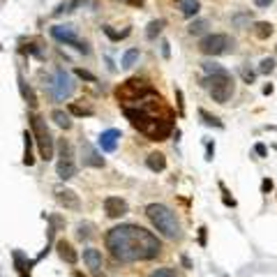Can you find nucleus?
<instances>
[{
  "label": "nucleus",
  "instance_id": "44",
  "mask_svg": "<svg viewBox=\"0 0 277 277\" xmlns=\"http://www.w3.org/2000/svg\"><path fill=\"white\" fill-rule=\"evenodd\" d=\"M257 2V7H268V5H273V0H254Z\"/></svg>",
  "mask_w": 277,
  "mask_h": 277
},
{
  "label": "nucleus",
  "instance_id": "25",
  "mask_svg": "<svg viewBox=\"0 0 277 277\" xmlns=\"http://www.w3.org/2000/svg\"><path fill=\"white\" fill-rule=\"evenodd\" d=\"M199 9H201V5H199V0H180V14L183 16H196L199 14Z\"/></svg>",
  "mask_w": 277,
  "mask_h": 277
},
{
  "label": "nucleus",
  "instance_id": "21",
  "mask_svg": "<svg viewBox=\"0 0 277 277\" xmlns=\"http://www.w3.org/2000/svg\"><path fill=\"white\" fill-rule=\"evenodd\" d=\"M139 58H141V51H139V49H127V51L122 54L120 67L122 69H132L136 62H139Z\"/></svg>",
  "mask_w": 277,
  "mask_h": 277
},
{
  "label": "nucleus",
  "instance_id": "14",
  "mask_svg": "<svg viewBox=\"0 0 277 277\" xmlns=\"http://www.w3.org/2000/svg\"><path fill=\"white\" fill-rule=\"evenodd\" d=\"M120 129H115V127H111V129H104L100 134V139H97V146H100L104 153H113L115 148H118V141H120Z\"/></svg>",
  "mask_w": 277,
  "mask_h": 277
},
{
  "label": "nucleus",
  "instance_id": "50",
  "mask_svg": "<svg viewBox=\"0 0 277 277\" xmlns=\"http://www.w3.org/2000/svg\"><path fill=\"white\" fill-rule=\"evenodd\" d=\"M0 49H2V47H0Z\"/></svg>",
  "mask_w": 277,
  "mask_h": 277
},
{
  "label": "nucleus",
  "instance_id": "11",
  "mask_svg": "<svg viewBox=\"0 0 277 277\" xmlns=\"http://www.w3.org/2000/svg\"><path fill=\"white\" fill-rule=\"evenodd\" d=\"M81 162L83 166H93V169H104V164H107L90 141H81Z\"/></svg>",
  "mask_w": 277,
  "mask_h": 277
},
{
  "label": "nucleus",
  "instance_id": "32",
  "mask_svg": "<svg viewBox=\"0 0 277 277\" xmlns=\"http://www.w3.org/2000/svg\"><path fill=\"white\" fill-rule=\"evenodd\" d=\"M69 113L79 115V118H90L95 111H93V109H86V107H79V104H69Z\"/></svg>",
  "mask_w": 277,
  "mask_h": 277
},
{
  "label": "nucleus",
  "instance_id": "15",
  "mask_svg": "<svg viewBox=\"0 0 277 277\" xmlns=\"http://www.w3.org/2000/svg\"><path fill=\"white\" fill-rule=\"evenodd\" d=\"M12 261H14V268H16L19 277H33L30 275V268L35 266V259H28L21 250H12Z\"/></svg>",
  "mask_w": 277,
  "mask_h": 277
},
{
  "label": "nucleus",
  "instance_id": "26",
  "mask_svg": "<svg viewBox=\"0 0 277 277\" xmlns=\"http://www.w3.org/2000/svg\"><path fill=\"white\" fill-rule=\"evenodd\" d=\"M83 0H67V2H60V5L54 9V16H62V14L74 12V7H81Z\"/></svg>",
  "mask_w": 277,
  "mask_h": 277
},
{
  "label": "nucleus",
  "instance_id": "12",
  "mask_svg": "<svg viewBox=\"0 0 277 277\" xmlns=\"http://www.w3.org/2000/svg\"><path fill=\"white\" fill-rule=\"evenodd\" d=\"M104 213H107V217H111V220H118V217L127 215L129 206L125 199H120V196H107V199H104Z\"/></svg>",
  "mask_w": 277,
  "mask_h": 277
},
{
  "label": "nucleus",
  "instance_id": "45",
  "mask_svg": "<svg viewBox=\"0 0 277 277\" xmlns=\"http://www.w3.org/2000/svg\"><path fill=\"white\" fill-rule=\"evenodd\" d=\"M127 5H132V7H143V0H127Z\"/></svg>",
  "mask_w": 277,
  "mask_h": 277
},
{
  "label": "nucleus",
  "instance_id": "17",
  "mask_svg": "<svg viewBox=\"0 0 277 277\" xmlns=\"http://www.w3.org/2000/svg\"><path fill=\"white\" fill-rule=\"evenodd\" d=\"M16 81H19V93H21V97H23V100H26L28 104H30V107L35 109L37 104H40V102H37V95H35V90L30 88V86H28L26 76L19 74V76H16Z\"/></svg>",
  "mask_w": 277,
  "mask_h": 277
},
{
  "label": "nucleus",
  "instance_id": "19",
  "mask_svg": "<svg viewBox=\"0 0 277 277\" xmlns=\"http://www.w3.org/2000/svg\"><path fill=\"white\" fill-rule=\"evenodd\" d=\"M33 143H35V136L33 132H23V164L26 166H33L35 164V155H33Z\"/></svg>",
  "mask_w": 277,
  "mask_h": 277
},
{
  "label": "nucleus",
  "instance_id": "37",
  "mask_svg": "<svg viewBox=\"0 0 277 277\" xmlns=\"http://www.w3.org/2000/svg\"><path fill=\"white\" fill-rule=\"evenodd\" d=\"M74 72H76V76H79V79H86V81H90V83L97 81V79H95V74H90V72H86V69H81V67H76Z\"/></svg>",
  "mask_w": 277,
  "mask_h": 277
},
{
  "label": "nucleus",
  "instance_id": "16",
  "mask_svg": "<svg viewBox=\"0 0 277 277\" xmlns=\"http://www.w3.org/2000/svg\"><path fill=\"white\" fill-rule=\"evenodd\" d=\"M55 250H58V254H60V259L65 264L74 266L76 261H79V254H76V250L67 243V240H58V243H55Z\"/></svg>",
  "mask_w": 277,
  "mask_h": 277
},
{
  "label": "nucleus",
  "instance_id": "22",
  "mask_svg": "<svg viewBox=\"0 0 277 277\" xmlns=\"http://www.w3.org/2000/svg\"><path fill=\"white\" fill-rule=\"evenodd\" d=\"M95 231H97V226H95L93 222L76 224V238H79V240H90V238H95Z\"/></svg>",
  "mask_w": 277,
  "mask_h": 277
},
{
  "label": "nucleus",
  "instance_id": "24",
  "mask_svg": "<svg viewBox=\"0 0 277 277\" xmlns=\"http://www.w3.org/2000/svg\"><path fill=\"white\" fill-rule=\"evenodd\" d=\"M51 120H54L60 129H69V127H72V118H69V113L60 111V109H54V111H51Z\"/></svg>",
  "mask_w": 277,
  "mask_h": 277
},
{
  "label": "nucleus",
  "instance_id": "2",
  "mask_svg": "<svg viewBox=\"0 0 277 277\" xmlns=\"http://www.w3.org/2000/svg\"><path fill=\"white\" fill-rule=\"evenodd\" d=\"M122 113L129 120V125L139 129L143 136H148L150 141L169 139V134L173 132V125H176L173 111L164 104V100L155 90L146 95L143 100H139L136 104L122 107Z\"/></svg>",
  "mask_w": 277,
  "mask_h": 277
},
{
  "label": "nucleus",
  "instance_id": "39",
  "mask_svg": "<svg viewBox=\"0 0 277 277\" xmlns=\"http://www.w3.org/2000/svg\"><path fill=\"white\" fill-rule=\"evenodd\" d=\"M213 155H215V143L213 141H206V160H213Z\"/></svg>",
  "mask_w": 277,
  "mask_h": 277
},
{
  "label": "nucleus",
  "instance_id": "4",
  "mask_svg": "<svg viewBox=\"0 0 277 277\" xmlns=\"http://www.w3.org/2000/svg\"><path fill=\"white\" fill-rule=\"evenodd\" d=\"M28 122H30V132L35 136V143H37V150H40V157L44 162L54 160V134L49 129L47 120L42 118L40 113H30L28 115Z\"/></svg>",
  "mask_w": 277,
  "mask_h": 277
},
{
  "label": "nucleus",
  "instance_id": "6",
  "mask_svg": "<svg viewBox=\"0 0 277 277\" xmlns=\"http://www.w3.org/2000/svg\"><path fill=\"white\" fill-rule=\"evenodd\" d=\"M201 86H206V88L210 90V95H213V100H215L217 104H226V102L231 100L233 90H236L233 79L229 76V72H226V74H210V76H206V79L201 81Z\"/></svg>",
  "mask_w": 277,
  "mask_h": 277
},
{
  "label": "nucleus",
  "instance_id": "9",
  "mask_svg": "<svg viewBox=\"0 0 277 277\" xmlns=\"http://www.w3.org/2000/svg\"><path fill=\"white\" fill-rule=\"evenodd\" d=\"M49 90H51V95H54V100L62 102V100H69V97L74 95L76 83H74V79H72V74H69L67 69L58 67L55 69V74H54V79L49 81Z\"/></svg>",
  "mask_w": 277,
  "mask_h": 277
},
{
  "label": "nucleus",
  "instance_id": "46",
  "mask_svg": "<svg viewBox=\"0 0 277 277\" xmlns=\"http://www.w3.org/2000/svg\"><path fill=\"white\" fill-rule=\"evenodd\" d=\"M180 261H183V266H185V268H187V271H189V268H192V261H189L187 257H180Z\"/></svg>",
  "mask_w": 277,
  "mask_h": 277
},
{
  "label": "nucleus",
  "instance_id": "43",
  "mask_svg": "<svg viewBox=\"0 0 277 277\" xmlns=\"http://www.w3.org/2000/svg\"><path fill=\"white\" fill-rule=\"evenodd\" d=\"M199 243L206 245V226H201V229H199Z\"/></svg>",
  "mask_w": 277,
  "mask_h": 277
},
{
  "label": "nucleus",
  "instance_id": "1",
  "mask_svg": "<svg viewBox=\"0 0 277 277\" xmlns=\"http://www.w3.org/2000/svg\"><path fill=\"white\" fill-rule=\"evenodd\" d=\"M109 254L118 264H136V261H153L162 254V243L148 229L139 224H118L104 236Z\"/></svg>",
  "mask_w": 277,
  "mask_h": 277
},
{
  "label": "nucleus",
  "instance_id": "41",
  "mask_svg": "<svg viewBox=\"0 0 277 277\" xmlns=\"http://www.w3.org/2000/svg\"><path fill=\"white\" fill-rule=\"evenodd\" d=\"M254 150H257V155H259V157H266V155H268V150H266L264 143H257V146H254Z\"/></svg>",
  "mask_w": 277,
  "mask_h": 277
},
{
  "label": "nucleus",
  "instance_id": "20",
  "mask_svg": "<svg viewBox=\"0 0 277 277\" xmlns=\"http://www.w3.org/2000/svg\"><path fill=\"white\" fill-rule=\"evenodd\" d=\"M146 166H148L153 173H160V171L166 169V157H164L162 153H150V155L146 157Z\"/></svg>",
  "mask_w": 277,
  "mask_h": 277
},
{
  "label": "nucleus",
  "instance_id": "36",
  "mask_svg": "<svg viewBox=\"0 0 277 277\" xmlns=\"http://www.w3.org/2000/svg\"><path fill=\"white\" fill-rule=\"evenodd\" d=\"M240 76H243L245 83H254V79H257V72H252L250 67H240Z\"/></svg>",
  "mask_w": 277,
  "mask_h": 277
},
{
  "label": "nucleus",
  "instance_id": "31",
  "mask_svg": "<svg viewBox=\"0 0 277 277\" xmlns=\"http://www.w3.org/2000/svg\"><path fill=\"white\" fill-rule=\"evenodd\" d=\"M129 33H132L129 28H125L122 33H115L111 26H104V35H107V37H111L113 42H120V40H125V37H129Z\"/></svg>",
  "mask_w": 277,
  "mask_h": 277
},
{
  "label": "nucleus",
  "instance_id": "40",
  "mask_svg": "<svg viewBox=\"0 0 277 277\" xmlns=\"http://www.w3.org/2000/svg\"><path fill=\"white\" fill-rule=\"evenodd\" d=\"M273 187H275V185H273L271 178H264V183H261V192H264V194H268Z\"/></svg>",
  "mask_w": 277,
  "mask_h": 277
},
{
  "label": "nucleus",
  "instance_id": "7",
  "mask_svg": "<svg viewBox=\"0 0 277 277\" xmlns=\"http://www.w3.org/2000/svg\"><path fill=\"white\" fill-rule=\"evenodd\" d=\"M233 49H236V40L226 33L206 35V37L199 42V51L206 55H224V54H231Z\"/></svg>",
  "mask_w": 277,
  "mask_h": 277
},
{
  "label": "nucleus",
  "instance_id": "3",
  "mask_svg": "<svg viewBox=\"0 0 277 277\" xmlns=\"http://www.w3.org/2000/svg\"><path fill=\"white\" fill-rule=\"evenodd\" d=\"M146 217H148L150 224H153L164 238H169V240H180V238H183L180 222H178L176 213H173L169 206H164V203H148V206H146Z\"/></svg>",
  "mask_w": 277,
  "mask_h": 277
},
{
  "label": "nucleus",
  "instance_id": "18",
  "mask_svg": "<svg viewBox=\"0 0 277 277\" xmlns=\"http://www.w3.org/2000/svg\"><path fill=\"white\" fill-rule=\"evenodd\" d=\"M83 261L88 266L90 271H100L102 264H104V259H102V252L95 250V247H88V250H83Z\"/></svg>",
  "mask_w": 277,
  "mask_h": 277
},
{
  "label": "nucleus",
  "instance_id": "42",
  "mask_svg": "<svg viewBox=\"0 0 277 277\" xmlns=\"http://www.w3.org/2000/svg\"><path fill=\"white\" fill-rule=\"evenodd\" d=\"M162 55L164 58H169L171 51H169V42H162Z\"/></svg>",
  "mask_w": 277,
  "mask_h": 277
},
{
  "label": "nucleus",
  "instance_id": "33",
  "mask_svg": "<svg viewBox=\"0 0 277 277\" xmlns=\"http://www.w3.org/2000/svg\"><path fill=\"white\" fill-rule=\"evenodd\" d=\"M259 72H261V74H271V72H275V60H273V58H264L261 65H259Z\"/></svg>",
  "mask_w": 277,
  "mask_h": 277
},
{
  "label": "nucleus",
  "instance_id": "47",
  "mask_svg": "<svg viewBox=\"0 0 277 277\" xmlns=\"http://www.w3.org/2000/svg\"><path fill=\"white\" fill-rule=\"evenodd\" d=\"M93 277H107V275H104L102 271H93Z\"/></svg>",
  "mask_w": 277,
  "mask_h": 277
},
{
  "label": "nucleus",
  "instance_id": "5",
  "mask_svg": "<svg viewBox=\"0 0 277 277\" xmlns=\"http://www.w3.org/2000/svg\"><path fill=\"white\" fill-rule=\"evenodd\" d=\"M153 86H150L146 79H127L125 83H120L115 88V100L120 102L122 107H129V104H136L139 100H143L146 95L153 93Z\"/></svg>",
  "mask_w": 277,
  "mask_h": 277
},
{
  "label": "nucleus",
  "instance_id": "30",
  "mask_svg": "<svg viewBox=\"0 0 277 277\" xmlns=\"http://www.w3.org/2000/svg\"><path fill=\"white\" fill-rule=\"evenodd\" d=\"M201 67H203V72L206 74H226V69L220 65V62H213V60H206V62H201Z\"/></svg>",
  "mask_w": 277,
  "mask_h": 277
},
{
  "label": "nucleus",
  "instance_id": "49",
  "mask_svg": "<svg viewBox=\"0 0 277 277\" xmlns=\"http://www.w3.org/2000/svg\"><path fill=\"white\" fill-rule=\"evenodd\" d=\"M275 51H277V47H275Z\"/></svg>",
  "mask_w": 277,
  "mask_h": 277
},
{
  "label": "nucleus",
  "instance_id": "27",
  "mask_svg": "<svg viewBox=\"0 0 277 277\" xmlns=\"http://www.w3.org/2000/svg\"><path fill=\"white\" fill-rule=\"evenodd\" d=\"M199 118H201L203 125H208V127H217V129L224 127V122L220 120V118H215V115H210L206 109H199Z\"/></svg>",
  "mask_w": 277,
  "mask_h": 277
},
{
  "label": "nucleus",
  "instance_id": "13",
  "mask_svg": "<svg viewBox=\"0 0 277 277\" xmlns=\"http://www.w3.org/2000/svg\"><path fill=\"white\" fill-rule=\"evenodd\" d=\"M51 37L55 42L65 44V47H76V42H79L74 26H54L51 28Z\"/></svg>",
  "mask_w": 277,
  "mask_h": 277
},
{
  "label": "nucleus",
  "instance_id": "38",
  "mask_svg": "<svg viewBox=\"0 0 277 277\" xmlns=\"http://www.w3.org/2000/svg\"><path fill=\"white\" fill-rule=\"evenodd\" d=\"M176 100H178V113H185V102H183V90L176 88Z\"/></svg>",
  "mask_w": 277,
  "mask_h": 277
},
{
  "label": "nucleus",
  "instance_id": "29",
  "mask_svg": "<svg viewBox=\"0 0 277 277\" xmlns=\"http://www.w3.org/2000/svg\"><path fill=\"white\" fill-rule=\"evenodd\" d=\"M162 28H164V21L162 19L150 21V23H148V30H146V37H148V40H157V35L162 33Z\"/></svg>",
  "mask_w": 277,
  "mask_h": 277
},
{
  "label": "nucleus",
  "instance_id": "8",
  "mask_svg": "<svg viewBox=\"0 0 277 277\" xmlns=\"http://www.w3.org/2000/svg\"><path fill=\"white\" fill-rule=\"evenodd\" d=\"M55 173L60 180H69L79 173V166L74 162V150H72V143L67 139H60L58 141V164H55Z\"/></svg>",
  "mask_w": 277,
  "mask_h": 277
},
{
  "label": "nucleus",
  "instance_id": "34",
  "mask_svg": "<svg viewBox=\"0 0 277 277\" xmlns=\"http://www.w3.org/2000/svg\"><path fill=\"white\" fill-rule=\"evenodd\" d=\"M220 189H222V201H224V206H229V208H236V199L229 194V189L224 187V183H220Z\"/></svg>",
  "mask_w": 277,
  "mask_h": 277
},
{
  "label": "nucleus",
  "instance_id": "10",
  "mask_svg": "<svg viewBox=\"0 0 277 277\" xmlns=\"http://www.w3.org/2000/svg\"><path fill=\"white\" fill-rule=\"evenodd\" d=\"M54 196L65 210H81V199H79V194H76L74 189L65 187V185H55Z\"/></svg>",
  "mask_w": 277,
  "mask_h": 277
},
{
  "label": "nucleus",
  "instance_id": "23",
  "mask_svg": "<svg viewBox=\"0 0 277 277\" xmlns=\"http://www.w3.org/2000/svg\"><path fill=\"white\" fill-rule=\"evenodd\" d=\"M252 33H254L257 40H268L273 35V23H268V21H257L254 28H252Z\"/></svg>",
  "mask_w": 277,
  "mask_h": 277
},
{
  "label": "nucleus",
  "instance_id": "48",
  "mask_svg": "<svg viewBox=\"0 0 277 277\" xmlns=\"http://www.w3.org/2000/svg\"><path fill=\"white\" fill-rule=\"evenodd\" d=\"M72 277H86V275H83L81 271H74V273H72Z\"/></svg>",
  "mask_w": 277,
  "mask_h": 277
},
{
  "label": "nucleus",
  "instance_id": "28",
  "mask_svg": "<svg viewBox=\"0 0 277 277\" xmlns=\"http://www.w3.org/2000/svg\"><path fill=\"white\" fill-rule=\"evenodd\" d=\"M206 30H208V21H206V19H196V21H192V23H189V28H187V33H189V35H194V37L203 35Z\"/></svg>",
  "mask_w": 277,
  "mask_h": 277
},
{
  "label": "nucleus",
  "instance_id": "35",
  "mask_svg": "<svg viewBox=\"0 0 277 277\" xmlns=\"http://www.w3.org/2000/svg\"><path fill=\"white\" fill-rule=\"evenodd\" d=\"M148 277H178V273L173 271V268H157V271H153Z\"/></svg>",
  "mask_w": 277,
  "mask_h": 277
}]
</instances>
